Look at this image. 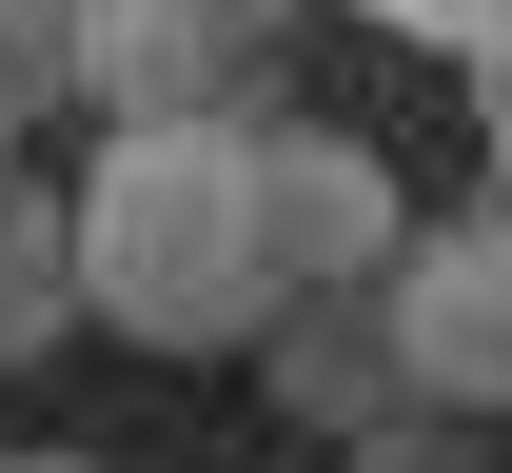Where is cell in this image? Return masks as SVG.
Returning <instances> with one entry per match:
<instances>
[{"instance_id": "6da1fadb", "label": "cell", "mask_w": 512, "mask_h": 473, "mask_svg": "<svg viewBox=\"0 0 512 473\" xmlns=\"http://www.w3.org/2000/svg\"><path fill=\"white\" fill-rule=\"evenodd\" d=\"M79 316L138 355H237L276 316L256 237V119H119L79 178Z\"/></svg>"}, {"instance_id": "7a4b0ae2", "label": "cell", "mask_w": 512, "mask_h": 473, "mask_svg": "<svg viewBox=\"0 0 512 473\" xmlns=\"http://www.w3.org/2000/svg\"><path fill=\"white\" fill-rule=\"evenodd\" d=\"M375 336H394V395H434V414H512V198L434 217V237L394 257Z\"/></svg>"}, {"instance_id": "3957f363", "label": "cell", "mask_w": 512, "mask_h": 473, "mask_svg": "<svg viewBox=\"0 0 512 473\" xmlns=\"http://www.w3.org/2000/svg\"><path fill=\"white\" fill-rule=\"evenodd\" d=\"M256 237H276V296H394V257H414L394 158L335 119H256Z\"/></svg>"}, {"instance_id": "277c9868", "label": "cell", "mask_w": 512, "mask_h": 473, "mask_svg": "<svg viewBox=\"0 0 512 473\" xmlns=\"http://www.w3.org/2000/svg\"><path fill=\"white\" fill-rule=\"evenodd\" d=\"M296 40V0H99V99L119 119H237V79Z\"/></svg>"}, {"instance_id": "5b68a950", "label": "cell", "mask_w": 512, "mask_h": 473, "mask_svg": "<svg viewBox=\"0 0 512 473\" xmlns=\"http://www.w3.org/2000/svg\"><path fill=\"white\" fill-rule=\"evenodd\" d=\"M60 336H79V198L20 178V198H0V375L60 355Z\"/></svg>"}, {"instance_id": "8992f818", "label": "cell", "mask_w": 512, "mask_h": 473, "mask_svg": "<svg viewBox=\"0 0 512 473\" xmlns=\"http://www.w3.org/2000/svg\"><path fill=\"white\" fill-rule=\"evenodd\" d=\"M79 60H99V0H0V99H40Z\"/></svg>"}, {"instance_id": "52a82bcc", "label": "cell", "mask_w": 512, "mask_h": 473, "mask_svg": "<svg viewBox=\"0 0 512 473\" xmlns=\"http://www.w3.org/2000/svg\"><path fill=\"white\" fill-rule=\"evenodd\" d=\"M355 20H394V40H434V60L512 79V0H355Z\"/></svg>"}, {"instance_id": "ba28073f", "label": "cell", "mask_w": 512, "mask_h": 473, "mask_svg": "<svg viewBox=\"0 0 512 473\" xmlns=\"http://www.w3.org/2000/svg\"><path fill=\"white\" fill-rule=\"evenodd\" d=\"M0 198H20V99H0Z\"/></svg>"}, {"instance_id": "9c48e42d", "label": "cell", "mask_w": 512, "mask_h": 473, "mask_svg": "<svg viewBox=\"0 0 512 473\" xmlns=\"http://www.w3.org/2000/svg\"><path fill=\"white\" fill-rule=\"evenodd\" d=\"M0 473H60V454H0Z\"/></svg>"}]
</instances>
